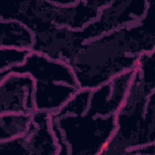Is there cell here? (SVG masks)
Returning a JSON list of instances; mask_svg holds the SVG:
<instances>
[{
	"mask_svg": "<svg viewBox=\"0 0 155 155\" xmlns=\"http://www.w3.org/2000/svg\"><path fill=\"white\" fill-rule=\"evenodd\" d=\"M28 73L35 81L37 111L57 112L81 89L71 66L66 61L32 50L25 62L1 73Z\"/></svg>",
	"mask_w": 155,
	"mask_h": 155,
	"instance_id": "1",
	"label": "cell"
},
{
	"mask_svg": "<svg viewBox=\"0 0 155 155\" xmlns=\"http://www.w3.org/2000/svg\"><path fill=\"white\" fill-rule=\"evenodd\" d=\"M35 81L28 73H1L0 76L1 114L32 115L36 110Z\"/></svg>",
	"mask_w": 155,
	"mask_h": 155,
	"instance_id": "2",
	"label": "cell"
},
{
	"mask_svg": "<svg viewBox=\"0 0 155 155\" xmlns=\"http://www.w3.org/2000/svg\"><path fill=\"white\" fill-rule=\"evenodd\" d=\"M1 48L33 50L35 34L27 25L16 19L0 20Z\"/></svg>",
	"mask_w": 155,
	"mask_h": 155,
	"instance_id": "3",
	"label": "cell"
},
{
	"mask_svg": "<svg viewBox=\"0 0 155 155\" xmlns=\"http://www.w3.org/2000/svg\"><path fill=\"white\" fill-rule=\"evenodd\" d=\"M32 121V115L8 113L1 114V140L5 141L24 135Z\"/></svg>",
	"mask_w": 155,
	"mask_h": 155,
	"instance_id": "4",
	"label": "cell"
},
{
	"mask_svg": "<svg viewBox=\"0 0 155 155\" xmlns=\"http://www.w3.org/2000/svg\"><path fill=\"white\" fill-rule=\"evenodd\" d=\"M31 51L13 48H1V72L23 64Z\"/></svg>",
	"mask_w": 155,
	"mask_h": 155,
	"instance_id": "5",
	"label": "cell"
}]
</instances>
